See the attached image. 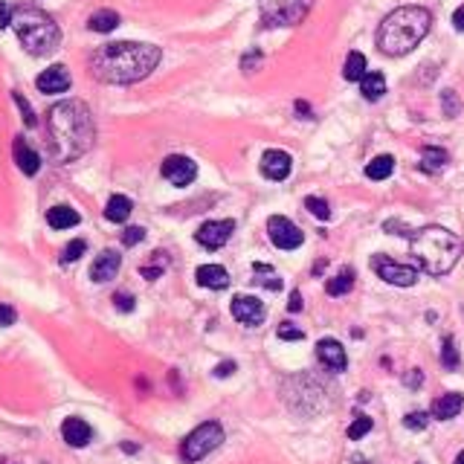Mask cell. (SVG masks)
Returning a JSON list of instances; mask_svg holds the SVG:
<instances>
[{
  "instance_id": "cell-34",
  "label": "cell",
  "mask_w": 464,
  "mask_h": 464,
  "mask_svg": "<svg viewBox=\"0 0 464 464\" xmlns=\"http://www.w3.org/2000/svg\"><path fill=\"white\" fill-rule=\"evenodd\" d=\"M441 108H444L447 116H458L461 102H458V96H455V90H444V93H441Z\"/></svg>"
},
{
  "instance_id": "cell-24",
  "label": "cell",
  "mask_w": 464,
  "mask_h": 464,
  "mask_svg": "<svg viewBox=\"0 0 464 464\" xmlns=\"http://www.w3.org/2000/svg\"><path fill=\"white\" fill-rule=\"evenodd\" d=\"M447 163H450V154H447L444 148L426 145L424 154H421V169H424V171H441Z\"/></svg>"
},
{
  "instance_id": "cell-45",
  "label": "cell",
  "mask_w": 464,
  "mask_h": 464,
  "mask_svg": "<svg viewBox=\"0 0 464 464\" xmlns=\"http://www.w3.org/2000/svg\"><path fill=\"white\" fill-rule=\"evenodd\" d=\"M453 26L458 29V33H464V4H461V6L453 12Z\"/></svg>"
},
{
  "instance_id": "cell-8",
  "label": "cell",
  "mask_w": 464,
  "mask_h": 464,
  "mask_svg": "<svg viewBox=\"0 0 464 464\" xmlns=\"http://www.w3.org/2000/svg\"><path fill=\"white\" fill-rule=\"evenodd\" d=\"M267 235L278 250H296V247H302V241H305V232L290 218H285V215H273L267 221Z\"/></svg>"
},
{
  "instance_id": "cell-9",
  "label": "cell",
  "mask_w": 464,
  "mask_h": 464,
  "mask_svg": "<svg viewBox=\"0 0 464 464\" xmlns=\"http://www.w3.org/2000/svg\"><path fill=\"white\" fill-rule=\"evenodd\" d=\"M163 177L174 186H189L198 177V163L186 154H171V157L163 160Z\"/></svg>"
},
{
  "instance_id": "cell-4",
  "label": "cell",
  "mask_w": 464,
  "mask_h": 464,
  "mask_svg": "<svg viewBox=\"0 0 464 464\" xmlns=\"http://www.w3.org/2000/svg\"><path fill=\"white\" fill-rule=\"evenodd\" d=\"M461 238L444 227H424L412 232L409 238V253L418 261V267L429 276H447L458 259H461Z\"/></svg>"
},
{
  "instance_id": "cell-32",
  "label": "cell",
  "mask_w": 464,
  "mask_h": 464,
  "mask_svg": "<svg viewBox=\"0 0 464 464\" xmlns=\"http://www.w3.org/2000/svg\"><path fill=\"white\" fill-rule=\"evenodd\" d=\"M441 363L447 366V368H458V363H461V357H458V349H455V343L447 336L444 339V349H441Z\"/></svg>"
},
{
  "instance_id": "cell-37",
  "label": "cell",
  "mask_w": 464,
  "mask_h": 464,
  "mask_svg": "<svg viewBox=\"0 0 464 464\" xmlns=\"http://www.w3.org/2000/svg\"><path fill=\"white\" fill-rule=\"evenodd\" d=\"M145 238V230L142 227H128L125 232H122V244L125 247H134V244H140Z\"/></svg>"
},
{
  "instance_id": "cell-25",
  "label": "cell",
  "mask_w": 464,
  "mask_h": 464,
  "mask_svg": "<svg viewBox=\"0 0 464 464\" xmlns=\"http://www.w3.org/2000/svg\"><path fill=\"white\" fill-rule=\"evenodd\" d=\"M87 26L93 29V33H113V29L119 26V15L113 9H99V12H93Z\"/></svg>"
},
{
  "instance_id": "cell-12",
  "label": "cell",
  "mask_w": 464,
  "mask_h": 464,
  "mask_svg": "<svg viewBox=\"0 0 464 464\" xmlns=\"http://www.w3.org/2000/svg\"><path fill=\"white\" fill-rule=\"evenodd\" d=\"M317 357L331 371H346V366H349L346 349L339 346V339H331V336H325V339H319V343H317Z\"/></svg>"
},
{
  "instance_id": "cell-38",
  "label": "cell",
  "mask_w": 464,
  "mask_h": 464,
  "mask_svg": "<svg viewBox=\"0 0 464 464\" xmlns=\"http://www.w3.org/2000/svg\"><path fill=\"white\" fill-rule=\"evenodd\" d=\"M15 307L12 305H0V328H9V325H15Z\"/></svg>"
},
{
  "instance_id": "cell-16",
  "label": "cell",
  "mask_w": 464,
  "mask_h": 464,
  "mask_svg": "<svg viewBox=\"0 0 464 464\" xmlns=\"http://www.w3.org/2000/svg\"><path fill=\"white\" fill-rule=\"evenodd\" d=\"M61 436H64V441L70 447H87L90 438H93V429L81 418H67L64 424H61Z\"/></svg>"
},
{
  "instance_id": "cell-43",
  "label": "cell",
  "mask_w": 464,
  "mask_h": 464,
  "mask_svg": "<svg viewBox=\"0 0 464 464\" xmlns=\"http://www.w3.org/2000/svg\"><path fill=\"white\" fill-rule=\"evenodd\" d=\"M235 371V363H218L215 366V378H230Z\"/></svg>"
},
{
  "instance_id": "cell-7",
  "label": "cell",
  "mask_w": 464,
  "mask_h": 464,
  "mask_svg": "<svg viewBox=\"0 0 464 464\" xmlns=\"http://www.w3.org/2000/svg\"><path fill=\"white\" fill-rule=\"evenodd\" d=\"M371 270H375L383 282L395 285V288H412L418 282V270L409 264H400L389 256H375L371 259Z\"/></svg>"
},
{
  "instance_id": "cell-19",
  "label": "cell",
  "mask_w": 464,
  "mask_h": 464,
  "mask_svg": "<svg viewBox=\"0 0 464 464\" xmlns=\"http://www.w3.org/2000/svg\"><path fill=\"white\" fill-rule=\"evenodd\" d=\"M15 163H18V169L23 171V174H38V169H41V157L26 145V140L23 137H18L15 140Z\"/></svg>"
},
{
  "instance_id": "cell-11",
  "label": "cell",
  "mask_w": 464,
  "mask_h": 464,
  "mask_svg": "<svg viewBox=\"0 0 464 464\" xmlns=\"http://www.w3.org/2000/svg\"><path fill=\"white\" fill-rule=\"evenodd\" d=\"M232 230H235L232 221H206V224H200L195 238H198L200 247H206V250H218V247H224L230 241Z\"/></svg>"
},
{
  "instance_id": "cell-18",
  "label": "cell",
  "mask_w": 464,
  "mask_h": 464,
  "mask_svg": "<svg viewBox=\"0 0 464 464\" xmlns=\"http://www.w3.org/2000/svg\"><path fill=\"white\" fill-rule=\"evenodd\" d=\"M461 409H464V397L458 392H447V395L432 400V418H438V421H450Z\"/></svg>"
},
{
  "instance_id": "cell-17",
  "label": "cell",
  "mask_w": 464,
  "mask_h": 464,
  "mask_svg": "<svg viewBox=\"0 0 464 464\" xmlns=\"http://www.w3.org/2000/svg\"><path fill=\"white\" fill-rule=\"evenodd\" d=\"M195 278H198L200 288H209V290H224V288H230V273H227L221 264H203V267H198Z\"/></svg>"
},
{
  "instance_id": "cell-2",
  "label": "cell",
  "mask_w": 464,
  "mask_h": 464,
  "mask_svg": "<svg viewBox=\"0 0 464 464\" xmlns=\"http://www.w3.org/2000/svg\"><path fill=\"white\" fill-rule=\"evenodd\" d=\"M47 128L52 140V154L58 163H70L79 160L81 154L90 151L96 128H93V116L84 102L67 99L50 108L47 113Z\"/></svg>"
},
{
  "instance_id": "cell-15",
  "label": "cell",
  "mask_w": 464,
  "mask_h": 464,
  "mask_svg": "<svg viewBox=\"0 0 464 464\" xmlns=\"http://www.w3.org/2000/svg\"><path fill=\"white\" fill-rule=\"evenodd\" d=\"M35 84H38L41 93H64L70 87V73H67L64 64H52L35 79Z\"/></svg>"
},
{
  "instance_id": "cell-29",
  "label": "cell",
  "mask_w": 464,
  "mask_h": 464,
  "mask_svg": "<svg viewBox=\"0 0 464 464\" xmlns=\"http://www.w3.org/2000/svg\"><path fill=\"white\" fill-rule=\"evenodd\" d=\"M371 426H375V424H371V418H368V415L354 418V424L349 426V438H351V441H360L363 436H368V432H371Z\"/></svg>"
},
{
  "instance_id": "cell-42",
  "label": "cell",
  "mask_w": 464,
  "mask_h": 464,
  "mask_svg": "<svg viewBox=\"0 0 464 464\" xmlns=\"http://www.w3.org/2000/svg\"><path fill=\"white\" fill-rule=\"evenodd\" d=\"M404 383H407L409 389H418V386L424 383V371H421V368H412V371H409V375L404 378Z\"/></svg>"
},
{
  "instance_id": "cell-22",
  "label": "cell",
  "mask_w": 464,
  "mask_h": 464,
  "mask_svg": "<svg viewBox=\"0 0 464 464\" xmlns=\"http://www.w3.org/2000/svg\"><path fill=\"white\" fill-rule=\"evenodd\" d=\"M360 90H363V96H366L368 102H378L383 93H386V79H383V73H366V76L360 79Z\"/></svg>"
},
{
  "instance_id": "cell-47",
  "label": "cell",
  "mask_w": 464,
  "mask_h": 464,
  "mask_svg": "<svg viewBox=\"0 0 464 464\" xmlns=\"http://www.w3.org/2000/svg\"><path fill=\"white\" fill-rule=\"evenodd\" d=\"M455 464H464V450H461V453L455 455Z\"/></svg>"
},
{
  "instance_id": "cell-46",
  "label": "cell",
  "mask_w": 464,
  "mask_h": 464,
  "mask_svg": "<svg viewBox=\"0 0 464 464\" xmlns=\"http://www.w3.org/2000/svg\"><path fill=\"white\" fill-rule=\"evenodd\" d=\"M296 111H299L302 116H311V108H307L305 102H296Z\"/></svg>"
},
{
  "instance_id": "cell-23",
  "label": "cell",
  "mask_w": 464,
  "mask_h": 464,
  "mask_svg": "<svg viewBox=\"0 0 464 464\" xmlns=\"http://www.w3.org/2000/svg\"><path fill=\"white\" fill-rule=\"evenodd\" d=\"M131 200L125 198V195H113L111 200H108V206H105V218L108 221H113V224H122V221H128V215H131Z\"/></svg>"
},
{
  "instance_id": "cell-26",
  "label": "cell",
  "mask_w": 464,
  "mask_h": 464,
  "mask_svg": "<svg viewBox=\"0 0 464 464\" xmlns=\"http://www.w3.org/2000/svg\"><path fill=\"white\" fill-rule=\"evenodd\" d=\"M392 171H395V157H392V154H380V157H375L366 166V177L368 180H386Z\"/></svg>"
},
{
  "instance_id": "cell-20",
  "label": "cell",
  "mask_w": 464,
  "mask_h": 464,
  "mask_svg": "<svg viewBox=\"0 0 464 464\" xmlns=\"http://www.w3.org/2000/svg\"><path fill=\"white\" fill-rule=\"evenodd\" d=\"M79 221H81L79 212L70 209V206H52V209L47 212V224H50L52 230H70V227H76Z\"/></svg>"
},
{
  "instance_id": "cell-33",
  "label": "cell",
  "mask_w": 464,
  "mask_h": 464,
  "mask_svg": "<svg viewBox=\"0 0 464 464\" xmlns=\"http://www.w3.org/2000/svg\"><path fill=\"white\" fill-rule=\"evenodd\" d=\"M12 99H15V105H18V108H21V113H23V122H26V128H35V122H38V119H35L33 108H29V102H26V99L21 96L18 90L12 93Z\"/></svg>"
},
{
  "instance_id": "cell-27",
  "label": "cell",
  "mask_w": 464,
  "mask_h": 464,
  "mask_svg": "<svg viewBox=\"0 0 464 464\" xmlns=\"http://www.w3.org/2000/svg\"><path fill=\"white\" fill-rule=\"evenodd\" d=\"M343 76L349 81H360L366 76V55L363 52H349L346 58V67H343Z\"/></svg>"
},
{
  "instance_id": "cell-28",
  "label": "cell",
  "mask_w": 464,
  "mask_h": 464,
  "mask_svg": "<svg viewBox=\"0 0 464 464\" xmlns=\"http://www.w3.org/2000/svg\"><path fill=\"white\" fill-rule=\"evenodd\" d=\"M305 209L314 215V218H319V221H328L331 218V206H328V200H322V198H305Z\"/></svg>"
},
{
  "instance_id": "cell-40",
  "label": "cell",
  "mask_w": 464,
  "mask_h": 464,
  "mask_svg": "<svg viewBox=\"0 0 464 464\" xmlns=\"http://www.w3.org/2000/svg\"><path fill=\"white\" fill-rule=\"evenodd\" d=\"M12 15H15V9L6 4V0H0V29L12 26Z\"/></svg>"
},
{
  "instance_id": "cell-36",
  "label": "cell",
  "mask_w": 464,
  "mask_h": 464,
  "mask_svg": "<svg viewBox=\"0 0 464 464\" xmlns=\"http://www.w3.org/2000/svg\"><path fill=\"white\" fill-rule=\"evenodd\" d=\"M163 270H166V253H160L157 264H145V267H142V276L148 278V282H154V278H160Z\"/></svg>"
},
{
  "instance_id": "cell-5",
  "label": "cell",
  "mask_w": 464,
  "mask_h": 464,
  "mask_svg": "<svg viewBox=\"0 0 464 464\" xmlns=\"http://www.w3.org/2000/svg\"><path fill=\"white\" fill-rule=\"evenodd\" d=\"M12 26H15L18 41L23 44V50L33 52V55H50L61 44V29L41 9H33V6L18 9L12 15Z\"/></svg>"
},
{
  "instance_id": "cell-44",
  "label": "cell",
  "mask_w": 464,
  "mask_h": 464,
  "mask_svg": "<svg viewBox=\"0 0 464 464\" xmlns=\"http://www.w3.org/2000/svg\"><path fill=\"white\" fill-rule=\"evenodd\" d=\"M288 311H290V314H299V311H302V293H299V290H293V293H290Z\"/></svg>"
},
{
  "instance_id": "cell-10",
  "label": "cell",
  "mask_w": 464,
  "mask_h": 464,
  "mask_svg": "<svg viewBox=\"0 0 464 464\" xmlns=\"http://www.w3.org/2000/svg\"><path fill=\"white\" fill-rule=\"evenodd\" d=\"M232 317H235L241 325H247V328H256V325H261L264 317H267L264 302L256 299V296H244V293H241V296L232 299Z\"/></svg>"
},
{
  "instance_id": "cell-31",
  "label": "cell",
  "mask_w": 464,
  "mask_h": 464,
  "mask_svg": "<svg viewBox=\"0 0 464 464\" xmlns=\"http://www.w3.org/2000/svg\"><path fill=\"white\" fill-rule=\"evenodd\" d=\"M256 273L264 276V278H259V282H261L264 288H270V290H282V278H278V276L273 273V267H267V264H256Z\"/></svg>"
},
{
  "instance_id": "cell-48",
  "label": "cell",
  "mask_w": 464,
  "mask_h": 464,
  "mask_svg": "<svg viewBox=\"0 0 464 464\" xmlns=\"http://www.w3.org/2000/svg\"><path fill=\"white\" fill-rule=\"evenodd\" d=\"M418 464H424V461H418Z\"/></svg>"
},
{
  "instance_id": "cell-1",
  "label": "cell",
  "mask_w": 464,
  "mask_h": 464,
  "mask_svg": "<svg viewBox=\"0 0 464 464\" xmlns=\"http://www.w3.org/2000/svg\"><path fill=\"white\" fill-rule=\"evenodd\" d=\"M160 47L140 44V41H116L105 44L90 55V70L105 84H134L145 79L160 64Z\"/></svg>"
},
{
  "instance_id": "cell-3",
  "label": "cell",
  "mask_w": 464,
  "mask_h": 464,
  "mask_svg": "<svg viewBox=\"0 0 464 464\" xmlns=\"http://www.w3.org/2000/svg\"><path fill=\"white\" fill-rule=\"evenodd\" d=\"M432 26V15L424 6H400L395 12H389L378 29V47L380 52L397 58V55H407L412 52L424 35L429 33Z\"/></svg>"
},
{
  "instance_id": "cell-14",
  "label": "cell",
  "mask_w": 464,
  "mask_h": 464,
  "mask_svg": "<svg viewBox=\"0 0 464 464\" xmlns=\"http://www.w3.org/2000/svg\"><path fill=\"white\" fill-rule=\"evenodd\" d=\"M119 267H122V256L116 250H102L96 256V261H93V267H90V278L102 285V282H108V278H113L119 273Z\"/></svg>"
},
{
  "instance_id": "cell-35",
  "label": "cell",
  "mask_w": 464,
  "mask_h": 464,
  "mask_svg": "<svg viewBox=\"0 0 464 464\" xmlns=\"http://www.w3.org/2000/svg\"><path fill=\"white\" fill-rule=\"evenodd\" d=\"M426 424H429V415H426V412H409V415L404 418V426L412 429V432L426 429Z\"/></svg>"
},
{
  "instance_id": "cell-39",
  "label": "cell",
  "mask_w": 464,
  "mask_h": 464,
  "mask_svg": "<svg viewBox=\"0 0 464 464\" xmlns=\"http://www.w3.org/2000/svg\"><path fill=\"white\" fill-rule=\"evenodd\" d=\"M113 305L119 307V311L128 314V311H134V296H131V293H116V296H113Z\"/></svg>"
},
{
  "instance_id": "cell-30",
  "label": "cell",
  "mask_w": 464,
  "mask_h": 464,
  "mask_svg": "<svg viewBox=\"0 0 464 464\" xmlns=\"http://www.w3.org/2000/svg\"><path fill=\"white\" fill-rule=\"evenodd\" d=\"M84 250H87V244H84L81 238H76V241H70V244L64 247V253H61V261H64V264H73V261H79V259L84 256Z\"/></svg>"
},
{
  "instance_id": "cell-21",
  "label": "cell",
  "mask_w": 464,
  "mask_h": 464,
  "mask_svg": "<svg viewBox=\"0 0 464 464\" xmlns=\"http://www.w3.org/2000/svg\"><path fill=\"white\" fill-rule=\"evenodd\" d=\"M351 288H354V270H351V267H343L336 276H331L328 285H325L328 296H346Z\"/></svg>"
},
{
  "instance_id": "cell-41",
  "label": "cell",
  "mask_w": 464,
  "mask_h": 464,
  "mask_svg": "<svg viewBox=\"0 0 464 464\" xmlns=\"http://www.w3.org/2000/svg\"><path fill=\"white\" fill-rule=\"evenodd\" d=\"M278 336H282V339H302L305 334L299 328H293L290 322H282V325H278Z\"/></svg>"
},
{
  "instance_id": "cell-6",
  "label": "cell",
  "mask_w": 464,
  "mask_h": 464,
  "mask_svg": "<svg viewBox=\"0 0 464 464\" xmlns=\"http://www.w3.org/2000/svg\"><path fill=\"white\" fill-rule=\"evenodd\" d=\"M221 441H224V426L218 421H206V424H200L198 429H192L189 436H186V441L180 447V455L186 461H200L212 450H218Z\"/></svg>"
},
{
  "instance_id": "cell-13",
  "label": "cell",
  "mask_w": 464,
  "mask_h": 464,
  "mask_svg": "<svg viewBox=\"0 0 464 464\" xmlns=\"http://www.w3.org/2000/svg\"><path fill=\"white\" fill-rule=\"evenodd\" d=\"M290 169H293V160H290L288 151L273 148L261 157V174L270 177V180H285L290 174Z\"/></svg>"
}]
</instances>
